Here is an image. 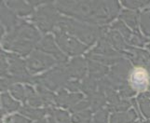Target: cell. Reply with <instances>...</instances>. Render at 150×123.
Returning <instances> with one entry per match:
<instances>
[{
  "mask_svg": "<svg viewBox=\"0 0 150 123\" xmlns=\"http://www.w3.org/2000/svg\"><path fill=\"white\" fill-rule=\"evenodd\" d=\"M132 83L135 85L136 88L144 89L146 84L147 83L146 75L142 69H138L132 75Z\"/></svg>",
  "mask_w": 150,
  "mask_h": 123,
  "instance_id": "8fae6325",
  "label": "cell"
},
{
  "mask_svg": "<svg viewBox=\"0 0 150 123\" xmlns=\"http://www.w3.org/2000/svg\"><path fill=\"white\" fill-rule=\"evenodd\" d=\"M91 119V112L85 111L83 113H76L72 117V121L74 123H80V122H88Z\"/></svg>",
  "mask_w": 150,
  "mask_h": 123,
  "instance_id": "d6986e66",
  "label": "cell"
},
{
  "mask_svg": "<svg viewBox=\"0 0 150 123\" xmlns=\"http://www.w3.org/2000/svg\"><path fill=\"white\" fill-rule=\"evenodd\" d=\"M59 26L62 31H67L71 34L75 35L76 37H79L88 44L91 45L95 41V39L100 35V29L91 27L89 25L76 23L65 18H61L59 22ZM64 31V32H65Z\"/></svg>",
  "mask_w": 150,
  "mask_h": 123,
  "instance_id": "3957f363",
  "label": "cell"
},
{
  "mask_svg": "<svg viewBox=\"0 0 150 123\" xmlns=\"http://www.w3.org/2000/svg\"><path fill=\"white\" fill-rule=\"evenodd\" d=\"M56 35V41L60 45V47L64 51H66L69 54H80L84 52L87 47H84L83 45L80 44L79 41H76L75 38L69 37L66 35L64 31L58 30L55 31Z\"/></svg>",
  "mask_w": 150,
  "mask_h": 123,
  "instance_id": "277c9868",
  "label": "cell"
},
{
  "mask_svg": "<svg viewBox=\"0 0 150 123\" xmlns=\"http://www.w3.org/2000/svg\"><path fill=\"white\" fill-rule=\"evenodd\" d=\"M138 101L140 102V106L143 111V114L146 117L150 119V99L146 98L144 96H140Z\"/></svg>",
  "mask_w": 150,
  "mask_h": 123,
  "instance_id": "e0dca14e",
  "label": "cell"
},
{
  "mask_svg": "<svg viewBox=\"0 0 150 123\" xmlns=\"http://www.w3.org/2000/svg\"><path fill=\"white\" fill-rule=\"evenodd\" d=\"M54 63L55 60L49 56L40 52H34L27 60V66L31 72L35 73L52 65Z\"/></svg>",
  "mask_w": 150,
  "mask_h": 123,
  "instance_id": "8992f818",
  "label": "cell"
},
{
  "mask_svg": "<svg viewBox=\"0 0 150 123\" xmlns=\"http://www.w3.org/2000/svg\"><path fill=\"white\" fill-rule=\"evenodd\" d=\"M22 113L29 116L30 117H32V119H40V117L44 115V111L32 109V108H30V107H23L22 109Z\"/></svg>",
  "mask_w": 150,
  "mask_h": 123,
  "instance_id": "ffe728a7",
  "label": "cell"
},
{
  "mask_svg": "<svg viewBox=\"0 0 150 123\" xmlns=\"http://www.w3.org/2000/svg\"><path fill=\"white\" fill-rule=\"evenodd\" d=\"M38 49L45 51V52L54 54L55 58L62 61V62L66 61V57L63 53H61L60 50L56 48V46L54 45V41H53L52 37H51L50 35H49V37H45V39L38 46Z\"/></svg>",
  "mask_w": 150,
  "mask_h": 123,
  "instance_id": "52a82bcc",
  "label": "cell"
},
{
  "mask_svg": "<svg viewBox=\"0 0 150 123\" xmlns=\"http://www.w3.org/2000/svg\"><path fill=\"white\" fill-rule=\"evenodd\" d=\"M56 18L57 15L53 8L49 6L46 8H42L40 10H38V13L35 14L34 20L38 23L39 28L46 32V31H50L52 28Z\"/></svg>",
  "mask_w": 150,
  "mask_h": 123,
  "instance_id": "5b68a950",
  "label": "cell"
},
{
  "mask_svg": "<svg viewBox=\"0 0 150 123\" xmlns=\"http://www.w3.org/2000/svg\"><path fill=\"white\" fill-rule=\"evenodd\" d=\"M11 91H12L13 95L18 99H23V98L25 97V90H24V89L23 88V87L20 86V85L13 87V88L11 89Z\"/></svg>",
  "mask_w": 150,
  "mask_h": 123,
  "instance_id": "603a6c76",
  "label": "cell"
},
{
  "mask_svg": "<svg viewBox=\"0 0 150 123\" xmlns=\"http://www.w3.org/2000/svg\"><path fill=\"white\" fill-rule=\"evenodd\" d=\"M85 63L84 61L79 58L75 59L71 62V64L67 66V72L72 76H77V78H81L82 76L85 74Z\"/></svg>",
  "mask_w": 150,
  "mask_h": 123,
  "instance_id": "ba28073f",
  "label": "cell"
},
{
  "mask_svg": "<svg viewBox=\"0 0 150 123\" xmlns=\"http://www.w3.org/2000/svg\"><path fill=\"white\" fill-rule=\"evenodd\" d=\"M136 119L133 111L129 113H116L111 117V123H131Z\"/></svg>",
  "mask_w": 150,
  "mask_h": 123,
  "instance_id": "30bf717a",
  "label": "cell"
},
{
  "mask_svg": "<svg viewBox=\"0 0 150 123\" xmlns=\"http://www.w3.org/2000/svg\"><path fill=\"white\" fill-rule=\"evenodd\" d=\"M108 40H109L116 48H118V49L125 48V44H124L123 39L117 32H111L108 35Z\"/></svg>",
  "mask_w": 150,
  "mask_h": 123,
  "instance_id": "2e32d148",
  "label": "cell"
},
{
  "mask_svg": "<svg viewBox=\"0 0 150 123\" xmlns=\"http://www.w3.org/2000/svg\"><path fill=\"white\" fill-rule=\"evenodd\" d=\"M56 6L63 13L96 23L110 22L120 8L117 2H58Z\"/></svg>",
  "mask_w": 150,
  "mask_h": 123,
  "instance_id": "6da1fadb",
  "label": "cell"
},
{
  "mask_svg": "<svg viewBox=\"0 0 150 123\" xmlns=\"http://www.w3.org/2000/svg\"><path fill=\"white\" fill-rule=\"evenodd\" d=\"M8 6L14 8L15 10H17L18 13L20 14H27L30 12V8L23 2H11L8 3Z\"/></svg>",
  "mask_w": 150,
  "mask_h": 123,
  "instance_id": "ac0fdd59",
  "label": "cell"
},
{
  "mask_svg": "<svg viewBox=\"0 0 150 123\" xmlns=\"http://www.w3.org/2000/svg\"><path fill=\"white\" fill-rule=\"evenodd\" d=\"M90 70H91V78H100L106 73V67L103 65H100L98 64L91 63L90 64Z\"/></svg>",
  "mask_w": 150,
  "mask_h": 123,
  "instance_id": "4fadbf2b",
  "label": "cell"
},
{
  "mask_svg": "<svg viewBox=\"0 0 150 123\" xmlns=\"http://www.w3.org/2000/svg\"><path fill=\"white\" fill-rule=\"evenodd\" d=\"M92 123H107V111L103 110L99 113H97L93 117Z\"/></svg>",
  "mask_w": 150,
  "mask_h": 123,
  "instance_id": "44dd1931",
  "label": "cell"
},
{
  "mask_svg": "<svg viewBox=\"0 0 150 123\" xmlns=\"http://www.w3.org/2000/svg\"><path fill=\"white\" fill-rule=\"evenodd\" d=\"M96 83L93 79H86L84 82H83V90L86 91V92H93L96 89Z\"/></svg>",
  "mask_w": 150,
  "mask_h": 123,
  "instance_id": "7402d4cb",
  "label": "cell"
},
{
  "mask_svg": "<svg viewBox=\"0 0 150 123\" xmlns=\"http://www.w3.org/2000/svg\"><path fill=\"white\" fill-rule=\"evenodd\" d=\"M77 97H81V95L79 94H68L67 92L63 91L61 92L60 95L57 97V102L61 105V106H69L74 105L76 102L79 101L80 98H77Z\"/></svg>",
  "mask_w": 150,
  "mask_h": 123,
  "instance_id": "9c48e42d",
  "label": "cell"
},
{
  "mask_svg": "<svg viewBox=\"0 0 150 123\" xmlns=\"http://www.w3.org/2000/svg\"><path fill=\"white\" fill-rule=\"evenodd\" d=\"M2 98V105H3V107L7 111H14L18 109L19 107V102H15L12 98H10L9 95L5 93L1 96Z\"/></svg>",
  "mask_w": 150,
  "mask_h": 123,
  "instance_id": "7c38bea8",
  "label": "cell"
},
{
  "mask_svg": "<svg viewBox=\"0 0 150 123\" xmlns=\"http://www.w3.org/2000/svg\"><path fill=\"white\" fill-rule=\"evenodd\" d=\"M8 123H30L29 120H27L24 117L21 116H12L8 119L7 120Z\"/></svg>",
  "mask_w": 150,
  "mask_h": 123,
  "instance_id": "cb8c5ba5",
  "label": "cell"
},
{
  "mask_svg": "<svg viewBox=\"0 0 150 123\" xmlns=\"http://www.w3.org/2000/svg\"><path fill=\"white\" fill-rule=\"evenodd\" d=\"M38 38L39 35L37 31L24 23L7 37L5 47L25 55L31 50L33 44Z\"/></svg>",
  "mask_w": 150,
  "mask_h": 123,
  "instance_id": "7a4b0ae2",
  "label": "cell"
},
{
  "mask_svg": "<svg viewBox=\"0 0 150 123\" xmlns=\"http://www.w3.org/2000/svg\"><path fill=\"white\" fill-rule=\"evenodd\" d=\"M121 18L125 20V22L130 25V26L133 29L136 28V23H137V16L135 13L131 12V11H125L122 12V16Z\"/></svg>",
  "mask_w": 150,
  "mask_h": 123,
  "instance_id": "9a60e30c",
  "label": "cell"
},
{
  "mask_svg": "<svg viewBox=\"0 0 150 123\" xmlns=\"http://www.w3.org/2000/svg\"><path fill=\"white\" fill-rule=\"evenodd\" d=\"M105 96L101 93H93L91 95V98H90V104L92 106V109L93 110H97L98 108L105 104Z\"/></svg>",
  "mask_w": 150,
  "mask_h": 123,
  "instance_id": "5bb4252c",
  "label": "cell"
},
{
  "mask_svg": "<svg viewBox=\"0 0 150 123\" xmlns=\"http://www.w3.org/2000/svg\"><path fill=\"white\" fill-rule=\"evenodd\" d=\"M148 2H141V1H131V2H127V1H124L123 4L125 6L129 7V8H138L140 7L144 6L146 4H147Z\"/></svg>",
  "mask_w": 150,
  "mask_h": 123,
  "instance_id": "d4e9b609",
  "label": "cell"
}]
</instances>
